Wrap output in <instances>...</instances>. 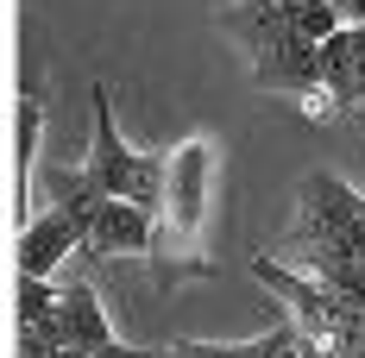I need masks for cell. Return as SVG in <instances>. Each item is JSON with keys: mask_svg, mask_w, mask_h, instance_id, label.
Here are the masks:
<instances>
[{"mask_svg": "<svg viewBox=\"0 0 365 358\" xmlns=\"http://www.w3.org/2000/svg\"><path fill=\"white\" fill-rule=\"evenodd\" d=\"M215 170H220V144L208 132H189L182 144H170V182H164V214L151 233V283L182 289L195 277H215V258H208V214H215Z\"/></svg>", "mask_w": 365, "mask_h": 358, "instance_id": "obj_1", "label": "cell"}, {"mask_svg": "<svg viewBox=\"0 0 365 358\" xmlns=\"http://www.w3.org/2000/svg\"><path fill=\"white\" fill-rule=\"evenodd\" d=\"M252 277L284 302V321H296V333L309 339V352H340L346 358L365 339V302H353L346 289L315 283V277H302L296 264L271 258V251H252Z\"/></svg>", "mask_w": 365, "mask_h": 358, "instance_id": "obj_2", "label": "cell"}, {"mask_svg": "<svg viewBox=\"0 0 365 358\" xmlns=\"http://www.w3.org/2000/svg\"><path fill=\"white\" fill-rule=\"evenodd\" d=\"M220 26L246 44L258 88H277V95H315L322 88V44H309L284 19V0L277 6H240L233 0V13Z\"/></svg>", "mask_w": 365, "mask_h": 358, "instance_id": "obj_3", "label": "cell"}, {"mask_svg": "<svg viewBox=\"0 0 365 358\" xmlns=\"http://www.w3.org/2000/svg\"><path fill=\"white\" fill-rule=\"evenodd\" d=\"M88 107H95V132H88V177L101 182V195H126L133 189V177H139V151H126V139H120V126H113V95L108 82H95L88 88Z\"/></svg>", "mask_w": 365, "mask_h": 358, "instance_id": "obj_4", "label": "cell"}, {"mask_svg": "<svg viewBox=\"0 0 365 358\" xmlns=\"http://www.w3.org/2000/svg\"><path fill=\"white\" fill-rule=\"evenodd\" d=\"M296 220H315V226H328V233H340L346 246L365 251V195H359V189H346L334 170H309V177H302Z\"/></svg>", "mask_w": 365, "mask_h": 358, "instance_id": "obj_5", "label": "cell"}, {"mask_svg": "<svg viewBox=\"0 0 365 358\" xmlns=\"http://www.w3.org/2000/svg\"><path fill=\"white\" fill-rule=\"evenodd\" d=\"M88 226L57 208H32V220L19 226V277H57L70 264V251H82Z\"/></svg>", "mask_w": 365, "mask_h": 358, "instance_id": "obj_6", "label": "cell"}, {"mask_svg": "<svg viewBox=\"0 0 365 358\" xmlns=\"http://www.w3.org/2000/svg\"><path fill=\"white\" fill-rule=\"evenodd\" d=\"M151 233H158V220H151L139 201L113 195V201H101V214L88 220L82 258H145V251H151Z\"/></svg>", "mask_w": 365, "mask_h": 358, "instance_id": "obj_7", "label": "cell"}, {"mask_svg": "<svg viewBox=\"0 0 365 358\" xmlns=\"http://www.w3.org/2000/svg\"><path fill=\"white\" fill-rule=\"evenodd\" d=\"M359 63H365V51H359V32L353 26H340L334 38H322V88L340 101V113L359 107Z\"/></svg>", "mask_w": 365, "mask_h": 358, "instance_id": "obj_8", "label": "cell"}, {"mask_svg": "<svg viewBox=\"0 0 365 358\" xmlns=\"http://www.w3.org/2000/svg\"><path fill=\"white\" fill-rule=\"evenodd\" d=\"M38 126H44L38 95H19V113H13V151H19V220H26V195H32V177H38Z\"/></svg>", "mask_w": 365, "mask_h": 358, "instance_id": "obj_9", "label": "cell"}, {"mask_svg": "<svg viewBox=\"0 0 365 358\" xmlns=\"http://www.w3.org/2000/svg\"><path fill=\"white\" fill-rule=\"evenodd\" d=\"M284 19H290V26L309 38V44H322V38H334L340 26H346L334 0H284Z\"/></svg>", "mask_w": 365, "mask_h": 358, "instance_id": "obj_10", "label": "cell"}, {"mask_svg": "<svg viewBox=\"0 0 365 358\" xmlns=\"http://www.w3.org/2000/svg\"><path fill=\"white\" fill-rule=\"evenodd\" d=\"M340 19L346 26H365V0H340Z\"/></svg>", "mask_w": 365, "mask_h": 358, "instance_id": "obj_11", "label": "cell"}, {"mask_svg": "<svg viewBox=\"0 0 365 358\" xmlns=\"http://www.w3.org/2000/svg\"><path fill=\"white\" fill-rule=\"evenodd\" d=\"M240 6H277V0H240Z\"/></svg>", "mask_w": 365, "mask_h": 358, "instance_id": "obj_12", "label": "cell"}, {"mask_svg": "<svg viewBox=\"0 0 365 358\" xmlns=\"http://www.w3.org/2000/svg\"><path fill=\"white\" fill-rule=\"evenodd\" d=\"M353 32H359V51H365V26H353Z\"/></svg>", "mask_w": 365, "mask_h": 358, "instance_id": "obj_13", "label": "cell"}]
</instances>
